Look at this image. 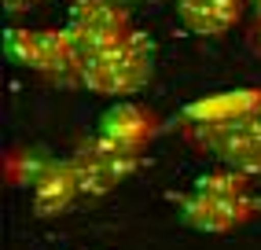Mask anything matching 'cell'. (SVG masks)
<instances>
[{
  "label": "cell",
  "instance_id": "6da1fadb",
  "mask_svg": "<svg viewBox=\"0 0 261 250\" xmlns=\"http://www.w3.org/2000/svg\"><path fill=\"white\" fill-rule=\"evenodd\" d=\"M254 217L250 181L236 169H217L195 181L180 203V221L199 232H232Z\"/></svg>",
  "mask_w": 261,
  "mask_h": 250
},
{
  "label": "cell",
  "instance_id": "7a4b0ae2",
  "mask_svg": "<svg viewBox=\"0 0 261 250\" xmlns=\"http://www.w3.org/2000/svg\"><path fill=\"white\" fill-rule=\"evenodd\" d=\"M180 133L191 147L214 155L224 169L243 177L261 173V99L236 118L224 121H184Z\"/></svg>",
  "mask_w": 261,
  "mask_h": 250
},
{
  "label": "cell",
  "instance_id": "3957f363",
  "mask_svg": "<svg viewBox=\"0 0 261 250\" xmlns=\"http://www.w3.org/2000/svg\"><path fill=\"white\" fill-rule=\"evenodd\" d=\"M151 78H154V41L151 33L133 30L114 48L85 59L77 85L99 96H136L140 88L151 85Z\"/></svg>",
  "mask_w": 261,
  "mask_h": 250
},
{
  "label": "cell",
  "instance_id": "277c9868",
  "mask_svg": "<svg viewBox=\"0 0 261 250\" xmlns=\"http://www.w3.org/2000/svg\"><path fill=\"white\" fill-rule=\"evenodd\" d=\"M63 33L77 52V59L85 63L99 52L114 48L118 41H125L133 33V22H129V11L118 8L114 0H74Z\"/></svg>",
  "mask_w": 261,
  "mask_h": 250
},
{
  "label": "cell",
  "instance_id": "5b68a950",
  "mask_svg": "<svg viewBox=\"0 0 261 250\" xmlns=\"http://www.w3.org/2000/svg\"><path fill=\"white\" fill-rule=\"evenodd\" d=\"M8 52L22 66L56 81H81V59L63 30H11Z\"/></svg>",
  "mask_w": 261,
  "mask_h": 250
},
{
  "label": "cell",
  "instance_id": "8992f818",
  "mask_svg": "<svg viewBox=\"0 0 261 250\" xmlns=\"http://www.w3.org/2000/svg\"><path fill=\"white\" fill-rule=\"evenodd\" d=\"M70 166H74V173H77L81 195H107L114 184H121V181L136 169V155L114 151V147L103 144V140L92 136L85 147H77V151L70 155Z\"/></svg>",
  "mask_w": 261,
  "mask_h": 250
},
{
  "label": "cell",
  "instance_id": "52a82bcc",
  "mask_svg": "<svg viewBox=\"0 0 261 250\" xmlns=\"http://www.w3.org/2000/svg\"><path fill=\"white\" fill-rule=\"evenodd\" d=\"M154 133H159V118H154L151 111H144L140 103L121 99V103H114V107L103 111L96 140H103V144L114 147V151H125V155L140 158V151L154 140Z\"/></svg>",
  "mask_w": 261,
  "mask_h": 250
},
{
  "label": "cell",
  "instance_id": "ba28073f",
  "mask_svg": "<svg viewBox=\"0 0 261 250\" xmlns=\"http://www.w3.org/2000/svg\"><path fill=\"white\" fill-rule=\"evenodd\" d=\"M77 195H81V184H77V173L70 166V158H63V162H56V158L41 162L30 177V199H33V210L41 217L63 213Z\"/></svg>",
  "mask_w": 261,
  "mask_h": 250
},
{
  "label": "cell",
  "instance_id": "9c48e42d",
  "mask_svg": "<svg viewBox=\"0 0 261 250\" xmlns=\"http://www.w3.org/2000/svg\"><path fill=\"white\" fill-rule=\"evenodd\" d=\"M247 0H177V19L195 37H224L239 26Z\"/></svg>",
  "mask_w": 261,
  "mask_h": 250
},
{
  "label": "cell",
  "instance_id": "30bf717a",
  "mask_svg": "<svg viewBox=\"0 0 261 250\" xmlns=\"http://www.w3.org/2000/svg\"><path fill=\"white\" fill-rule=\"evenodd\" d=\"M261 99L257 88H239V92H214V96H202L195 103L184 107L180 121H224V118H236L243 111H250V107Z\"/></svg>",
  "mask_w": 261,
  "mask_h": 250
},
{
  "label": "cell",
  "instance_id": "8fae6325",
  "mask_svg": "<svg viewBox=\"0 0 261 250\" xmlns=\"http://www.w3.org/2000/svg\"><path fill=\"white\" fill-rule=\"evenodd\" d=\"M250 37H254V52H261V19H254V33H250Z\"/></svg>",
  "mask_w": 261,
  "mask_h": 250
},
{
  "label": "cell",
  "instance_id": "7c38bea8",
  "mask_svg": "<svg viewBox=\"0 0 261 250\" xmlns=\"http://www.w3.org/2000/svg\"><path fill=\"white\" fill-rule=\"evenodd\" d=\"M250 8H254V19H261V0H250Z\"/></svg>",
  "mask_w": 261,
  "mask_h": 250
},
{
  "label": "cell",
  "instance_id": "4fadbf2b",
  "mask_svg": "<svg viewBox=\"0 0 261 250\" xmlns=\"http://www.w3.org/2000/svg\"><path fill=\"white\" fill-rule=\"evenodd\" d=\"M19 4H33V0H11V8H15V11H19Z\"/></svg>",
  "mask_w": 261,
  "mask_h": 250
}]
</instances>
